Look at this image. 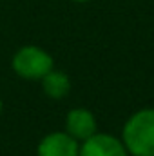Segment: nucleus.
Listing matches in <instances>:
<instances>
[{
    "instance_id": "f257e3e1",
    "label": "nucleus",
    "mask_w": 154,
    "mask_h": 156,
    "mask_svg": "<svg viewBox=\"0 0 154 156\" xmlns=\"http://www.w3.org/2000/svg\"><path fill=\"white\" fill-rule=\"evenodd\" d=\"M121 142L131 156H154V109L136 111L123 125Z\"/></svg>"
},
{
    "instance_id": "f03ea898",
    "label": "nucleus",
    "mask_w": 154,
    "mask_h": 156,
    "mask_svg": "<svg viewBox=\"0 0 154 156\" xmlns=\"http://www.w3.org/2000/svg\"><path fill=\"white\" fill-rule=\"evenodd\" d=\"M53 56L37 45H24L13 56V69L26 80H42L53 69Z\"/></svg>"
},
{
    "instance_id": "7ed1b4c3",
    "label": "nucleus",
    "mask_w": 154,
    "mask_h": 156,
    "mask_svg": "<svg viewBox=\"0 0 154 156\" xmlns=\"http://www.w3.org/2000/svg\"><path fill=\"white\" fill-rule=\"evenodd\" d=\"M78 156H129L121 140L107 133H94L82 142Z\"/></svg>"
},
{
    "instance_id": "20e7f679",
    "label": "nucleus",
    "mask_w": 154,
    "mask_h": 156,
    "mask_svg": "<svg viewBox=\"0 0 154 156\" xmlns=\"http://www.w3.org/2000/svg\"><path fill=\"white\" fill-rule=\"evenodd\" d=\"M80 145L67 133H49L38 144L37 154L38 156H78Z\"/></svg>"
},
{
    "instance_id": "39448f33",
    "label": "nucleus",
    "mask_w": 154,
    "mask_h": 156,
    "mask_svg": "<svg viewBox=\"0 0 154 156\" xmlns=\"http://www.w3.org/2000/svg\"><path fill=\"white\" fill-rule=\"evenodd\" d=\"M65 133L71 134L76 142H83L96 133V118L87 109H73L65 118Z\"/></svg>"
},
{
    "instance_id": "423d86ee",
    "label": "nucleus",
    "mask_w": 154,
    "mask_h": 156,
    "mask_svg": "<svg viewBox=\"0 0 154 156\" xmlns=\"http://www.w3.org/2000/svg\"><path fill=\"white\" fill-rule=\"evenodd\" d=\"M42 87H44V93L49 98L60 100V98H64V96L69 94V91H71V80H69V76L64 71L51 69L47 75L42 76Z\"/></svg>"
},
{
    "instance_id": "0eeeda50",
    "label": "nucleus",
    "mask_w": 154,
    "mask_h": 156,
    "mask_svg": "<svg viewBox=\"0 0 154 156\" xmlns=\"http://www.w3.org/2000/svg\"><path fill=\"white\" fill-rule=\"evenodd\" d=\"M75 2H89V0H75Z\"/></svg>"
},
{
    "instance_id": "6e6552de",
    "label": "nucleus",
    "mask_w": 154,
    "mask_h": 156,
    "mask_svg": "<svg viewBox=\"0 0 154 156\" xmlns=\"http://www.w3.org/2000/svg\"><path fill=\"white\" fill-rule=\"evenodd\" d=\"M0 111H2V102H0Z\"/></svg>"
}]
</instances>
